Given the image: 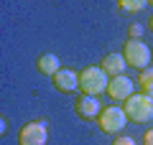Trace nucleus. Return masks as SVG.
I'll list each match as a JSON object with an SVG mask.
<instances>
[{"mask_svg":"<svg viewBox=\"0 0 153 145\" xmlns=\"http://www.w3.org/2000/svg\"><path fill=\"white\" fill-rule=\"evenodd\" d=\"M107 87H110V79L100 66H87V69L79 71V89H82V94L100 97L107 92Z\"/></svg>","mask_w":153,"mask_h":145,"instance_id":"f257e3e1","label":"nucleus"},{"mask_svg":"<svg viewBox=\"0 0 153 145\" xmlns=\"http://www.w3.org/2000/svg\"><path fill=\"white\" fill-rule=\"evenodd\" d=\"M123 109H125V115H128L130 122H148V120H153V102L143 94V92L128 97L125 104H123Z\"/></svg>","mask_w":153,"mask_h":145,"instance_id":"f03ea898","label":"nucleus"},{"mask_svg":"<svg viewBox=\"0 0 153 145\" xmlns=\"http://www.w3.org/2000/svg\"><path fill=\"white\" fill-rule=\"evenodd\" d=\"M97 125L105 135H120L123 127L128 125V115L123 107H105L102 115L97 117Z\"/></svg>","mask_w":153,"mask_h":145,"instance_id":"7ed1b4c3","label":"nucleus"},{"mask_svg":"<svg viewBox=\"0 0 153 145\" xmlns=\"http://www.w3.org/2000/svg\"><path fill=\"white\" fill-rule=\"evenodd\" d=\"M123 56H125V64L133 69H148V61H151V48L143 41H130L128 38L125 46H123Z\"/></svg>","mask_w":153,"mask_h":145,"instance_id":"20e7f679","label":"nucleus"},{"mask_svg":"<svg viewBox=\"0 0 153 145\" xmlns=\"http://www.w3.org/2000/svg\"><path fill=\"white\" fill-rule=\"evenodd\" d=\"M46 140H49V127L44 120L26 122L18 132V145H46Z\"/></svg>","mask_w":153,"mask_h":145,"instance_id":"39448f33","label":"nucleus"},{"mask_svg":"<svg viewBox=\"0 0 153 145\" xmlns=\"http://www.w3.org/2000/svg\"><path fill=\"white\" fill-rule=\"evenodd\" d=\"M74 109H76V115L82 120H97L100 115H102V104H100V99L97 97H87V94H82L79 99H76V104H74Z\"/></svg>","mask_w":153,"mask_h":145,"instance_id":"423d86ee","label":"nucleus"},{"mask_svg":"<svg viewBox=\"0 0 153 145\" xmlns=\"http://www.w3.org/2000/svg\"><path fill=\"white\" fill-rule=\"evenodd\" d=\"M107 94L112 97V99H117V102H125L128 97L135 94V84H133L128 76H115V79H110Z\"/></svg>","mask_w":153,"mask_h":145,"instance_id":"0eeeda50","label":"nucleus"},{"mask_svg":"<svg viewBox=\"0 0 153 145\" xmlns=\"http://www.w3.org/2000/svg\"><path fill=\"white\" fill-rule=\"evenodd\" d=\"M125 66H128V64H125V56H123V54H107V56H102V61H100V69H102L110 79L123 76Z\"/></svg>","mask_w":153,"mask_h":145,"instance_id":"6e6552de","label":"nucleus"},{"mask_svg":"<svg viewBox=\"0 0 153 145\" xmlns=\"http://www.w3.org/2000/svg\"><path fill=\"white\" fill-rule=\"evenodd\" d=\"M51 81H54V87L59 92H74V89H79V74L76 71H71V69H61L59 74H54L51 76Z\"/></svg>","mask_w":153,"mask_h":145,"instance_id":"1a4fd4ad","label":"nucleus"},{"mask_svg":"<svg viewBox=\"0 0 153 145\" xmlns=\"http://www.w3.org/2000/svg\"><path fill=\"white\" fill-rule=\"evenodd\" d=\"M36 66H38V71L46 74V76H54V74L61 71V64H59V56L56 54H41L38 61H36Z\"/></svg>","mask_w":153,"mask_h":145,"instance_id":"9d476101","label":"nucleus"},{"mask_svg":"<svg viewBox=\"0 0 153 145\" xmlns=\"http://www.w3.org/2000/svg\"><path fill=\"white\" fill-rule=\"evenodd\" d=\"M117 5H120V10H128V13H138V10H143V8H146L148 3H146V0H120Z\"/></svg>","mask_w":153,"mask_h":145,"instance_id":"9b49d317","label":"nucleus"},{"mask_svg":"<svg viewBox=\"0 0 153 145\" xmlns=\"http://www.w3.org/2000/svg\"><path fill=\"white\" fill-rule=\"evenodd\" d=\"M138 84H140V89L151 87V84H153V69H143L140 76H138Z\"/></svg>","mask_w":153,"mask_h":145,"instance_id":"f8f14e48","label":"nucleus"},{"mask_svg":"<svg viewBox=\"0 0 153 145\" xmlns=\"http://www.w3.org/2000/svg\"><path fill=\"white\" fill-rule=\"evenodd\" d=\"M140 36H143V26L140 23H133L130 26V41H140Z\"/></svg>","mask_w":153,"mask_h":145,"instance_id":"ddd939ff","label":"nucleus"},{"mask_svg":"<svg viewBox=\"0 0 153 145\" xmlns=\"http://www.w3.org/2000/svg\"><path fill=\"white\" fill-rule=\"evenodd\" d=\"M115 145H135V140L128 135H120V138H115Z\"/></svg>","mask_w":153,"mask_h":145,"instance_id":"4468645a","label":"nucleus"},{"mask_svg":"<svg viewBox=\"0 0 153 145\" xmlns=\"http://www.w3.org/2000/svg\"><path fill=\"white\" fill-rule=\"evenodd\" d=\"M143 145H153V130H146L143 132Z\"/></svg>","mask_w":153,"mask_h":145,"instance_id":"2eb2a0df","label":"nucleus"},{"mask_svg":"<svg viewBox=\"0 0 153 145\" xmlns=\"http://www.w3.org/2000/svg\"><path fill=\"white\" fill-rule=\"evenodd\" d=\"M143 94H146L148 99H151V102H153V84H151V87H146V89H143Z\"/></svg>","mask_w":153,"mask_h":145,"instance_id":"dca6fc26","label":"nucleus"},{"mask_svg":"<svg viewBox=\"0 0 153 145\" xmlns=\"http://www.w3.org/2000/svg\"><path fill=\"white\" fill-rule=\"evenodd\" d=\"M148 28H151V31H153V16H151V21H148Z\"/></svg>","mask_w":153,"mask_h":145,"instance_id":"f3484780","label":"nucleus"},{"mask_svg":"<svg viewBox=\"0 0 153 145\" xmlns=\"http://www.w3.org/2000/svg\"><path fill=\"white\" fill-rule=\"evenodd\" d=\"M151 5H153V0H151Z\"/></svg>","mask_w":153,"mask_h":145,"instance_id":"a211bd4d","label":"nucleus"}]
</instances>
